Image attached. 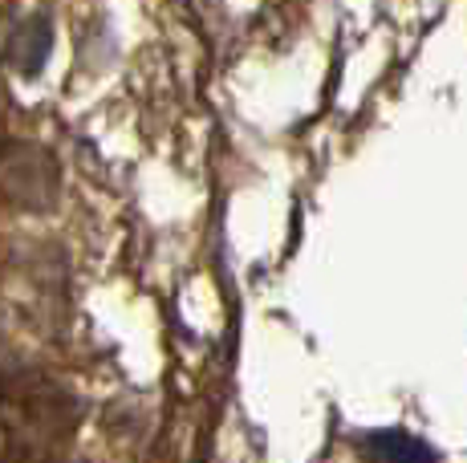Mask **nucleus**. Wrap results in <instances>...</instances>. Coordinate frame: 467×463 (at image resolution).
<instances>
[{
	"instance_id": "1",
	"label": "nucleus",
	"mask_w": 467,
	"mask_h": 463,
	"mask_svg": "<svg viewBox=\"0 0 467 463\" xmlns=\"http://www.w3.org/2000/svg\"><path fill=\"white\" fill-rule=\"evenodd\" d=\"M0 191L16 208H45L57 191V171L37 147H8L0 155Z\"/></svg>"
},
{
	"instance_id": "2",
	"label": "nucleus",
	"mask_w": 467,
	"mask_h": 463,
	"mask_svg": "<svg viewBox=\"0 0 467 463\" xmlns=\"http://www.w3.org/2000/svg\"><path fill=\"white\" fill-rule=\"evenodd\" d=\"M45 49H49V29H45V21H29V25H21V29H16L13 57H16V66H21L25 74H33V69L41 66Z\"/></svg>"
},
{
	"instance_id": "3",
	"label": "nucleus",
	"mask_w": 467,
	"mask_h": 463,
	"mask_svg": "<svg viewBox=\"0 0 467 463\" xmlns=\"http://www.w3.org/2000/svg\"><path fill=\"white\" fill-rule=\"evenodd\" d=\"M366 448H370L374 456H382V459H431V448L415 443L410 435H402V431L370 435V443H366Z\"/></svg>"
}]
</instances>
